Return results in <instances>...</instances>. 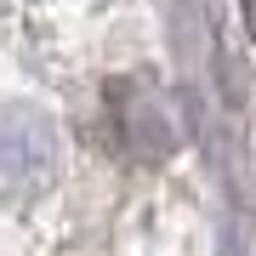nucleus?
I'll return each instance as SVG.
<instances>
[{"label":"nucleus","mask_w":256,"mask_h":256,"mask_svg":"<svg viewBox=\"0 0 256 256\" xmlns=\"http://www.w3.org/2000/svg\"><path fill=\"white\" fill-rule=\"evenodd\" d=\"M57 171V137L34 108L0 114V205H28Z\"/></svg>","instance_id":"f257e3e1"}]
</instances>
